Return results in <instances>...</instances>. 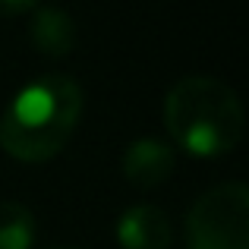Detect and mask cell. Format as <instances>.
I'll return each mask as SVG.
<instances>
[{"label":"cell","instance_id":"cell-8","mask_svg":"<svg viewBox=\"0 0 249 249\" xmlns=\"http://www.w3.org/2000/svg\"><path fill=\"white\" fill-rule=\"evenodd\" d=\"M38 0H0V16H16V13L35 10Z\"/></svg>","mask_w":249,"mask_h":249},{"label":"cell","instance_id":"cell-7","mask_svg":"<svg viewBox=\"0 0 249 249\" xmlns=\"http://www.w3.org/2000/svg\"><path fill=\"white\" fill-rule=\"evenodd\" d=\"M35 214L16 199L0 202V249H32Z\"/></svg>","mask_w":249,"mask_h":249},{"label":"cell","instance_id":"cell-4","mask_svg":"<svg viewBox=\"0 0 249 249\" xmlns=\"http://www.w3.org/2000/svg\"><path fill=\"white\" fill-rule=\"evenodd\" d=\"M170 237V218L152 202H136L117 218V243L123 249H167Z\"/></svg>","mask_w":249,"mask_h":249},{"label":"cell","instance_id":"cell-1","mask_svg":"<svg viewBox=\"0 0 249 249\" xmlns=\"http://www.w3.org/2000/svg\"><path fill=\"white\" fill-rule=\"evenodd\" d=\"M82 114V89L67 73L25 82L0 117V148L19 161H48L67 145Z\"/></svg>","mask_w":249,"mask_h":249},{"label":"cell","instance_id":"cell-5","mask_svg":"<svg viewBox=\"0 0 249 249\" xmlns=\"http://www.w3.org/2000/svg\"><path fill=\"white\" fill-rule=\"evenodd\" d=\"M123 177L133 186H158L164 183L177 167V148L155 136H139L126 145L123 152Z\"/></svg>","mask_w":249,"mask_h":249},{"label":"cell","instance_id":"cell-9","mask_svg":"<svg viewBox=\"0 0 249 249\" xmlns=\"http://www.w3.org/2000/svg\"><path fill=\"white\" fill-rule=\"evenodd\" d=\"M54 249H79V246H54Z\"/></svg>","mask_w":249,"mask_h":249},{"label":"cell","instance_id":"cell-3","mask_svg":"<svg viewBox=\"0 0 249 249\" xmlns=\"http://www.w3.org/2000/svg\"><path fill=\"white\" fill-rule=\"evenodd\" d=\"M189 249H249V186L227 180L208 186L186 212Z\"/></svg>","mask_w":249,"mask_h":249},{"label":"cell","instance_id":"cell-2","mask_svg":"<svg viewBox=\"0 0 249 249\" xmlns=\"http://www.w3.org/2000/svg\"><path fill=\"white\" fill-rule=\"evenodd\" d=\"M164 123L183 152L196 158H218L243 136V107L224 79L193 73L167 89Z\"/></svg>","mask_w":249,"mask_h":249},{"label":"cell","instance_id":"cell-6","mask_svg":"<svg viewBox=\"0 0 249 249\" xmlns=\"http://www.w3.org/2000/svg\"><path fill=\"white\" fill-rule=\"evenodd\" d=\"M29 35L48 57H67L76 48V19L57 3H41L32 16Z\"/></svg>","mask_w":249,"mask_h":249}]
</instances>
